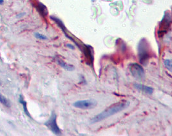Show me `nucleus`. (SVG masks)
Wrapping results in <instances>:
<instances>
[{"label": "nucleus", "mask_w": 172, "mask_h": 136, "mask_svg": "<svg viewBox=\"0 0 172 136\" xmlns=\"http://www.w3.org/2000/svg\"><path fill=\"white\" fill-rule=\"evenodd\" d=\"M129 106H130V102L127 101H122L116 104H114V105L108 107V109L105 110L104 111H103L100 114L94 116L93 118H92L90 123L91 124H95L98 123V122L102 121L105 120V119L110 117V116H112L117 114V113L122 112V110L127 109Z\"/></svg>", "instance_id": "1"}, {"label": "nucleus", "mask_w": 172, "mask_h": 136, "mask_svg": "<svg viewBox=\"0 0 172 136\" xmlns=\"http://www.w3.org/2000/svg\"><path fill=\"white\" fill-rule=\"evenodd\" d=\"M3 0H0V5H1V4H3Z\"/></svg>", "instance_id": "13"}, {"label": "nucleus", "mask_w": 172, "mask_h": 136, "mask_svg": "<svg viewBox=\"0 0 172 136\" xmlns=\"http://www.w3.org/2000/svg\"><path fill=\"white\" fill-rule=\"evenodd\" d=\"M129 70L134 78L142 79L144 77V70L138 63H131L129 65Z\"/></svg>", "instance_id": "5"}, {"label": "nucleus", "mask_w": 172, "mask_h": 136, "mask_svg": "<svg viewBox=\"0 0 172 136\" xmlns=\"http://www.w3.org/2000/svg\"><path fill=\"white\" fill-rule=\"evenodd\" d=\"M68 47H70L72 48V49H74V48L73 47H72V45H68Z\"/></svg>", "instance_id": "14"}, {"label": "nucleus", "mask_w": 172, "mask_h": 136, "mask_svg": "<svg viewBox=\"0 0 172 136\" xmlns=\"http://www.w3.org/2000/svg\"><path fill=\"white\" fill-rule=\"evenodd\" d=\"M134 87L136 88V89H137L139 91H141L144 93H148V94H151L153 92V89L152 88H151L150 87H147L145 85H143V84H140L138 83H135L134 84Z\"/></svg>", "instance_id": "6"}, {"label": "nucleus", "mask_w": 172, "mask_h": 136, "mask_svg": "<svg viewBox=\"0 0 172 136\" xmlns=\"http://www.w3.org/2000/svg\"><path fill=\"white\" fill-rule=\"evenodd\" d=\"M19 101H20V103H21L23 104V109H24V111L25 112V114H27V115H28V116H30L29 113H28V110L27 109V103H26V102L23 100L22 98H20Z\"/></svg>", "instance_id": "11"}, {"label": "nucleus", "mask_w": 172, "mask_h": 136, "mask_svg": "<svg viewBox=\"0 0 172 136\" xmlns=\"http://www.w3.org/2000/svg\"><path fill=\"white\" fill-rule=\"evenodd\" d=\"M35 36H36V38H38L39 39H43V40H45V39H47V37L44 35L41 34H39V33H36Z\"/></svg>", "instance_id": "12"}, {"label": "nucleus", "mask_w": 172, "mask_h": 136, "mask_svg": "<svg viewBox=\"0 0 172 136\" xmlns=\"http://www.w3.org/2000/svg\"><path fill=\"white\" fill-rule=\"evenodd\" d=\"M0 103H1L3 104H4L5 106L7 107L10 106V103L8 101L7 99L5 97L4 95H3L1 93H0Z\"/></svg>", "instance_id": "8"}, {"label": "nucleus", "mask_w": 172, "mask_h": 136, "mask_svg": "<svg viewBox=\"0 0 172 136\" xmlns=\"http://www.w3.org/2000/svg\"><path fill=\"white\" fill-rule=\"evenodd\" d=\"M57 115L54 112H52V114L50 117L49 120H48V121L46 122L45 123V125L47 126V128L51 130L54 134L59 135H61V132L60 130L59 126H57Z\"/></svg>", "instance_id": "3"}, {"label": "nucleus", "mask_w": 172, "mask_h": 136, "mask_svg": "<svg viewBox=\"0 0 172 136\" xmlns=\"http://www.w3.org/2000/svg\"><path fill=\"white\" fill-rule=\"evenodd\" d=\"M39 9L43 15L46 16L47 14V8L45 7V5H43L41 3H40L39 5Z\"/></svg>", "instance_id": "10"}, {"label": "nucleus", "mask_w": 172, "mask_h": 136, "mask_svg": "<svg viewBox=\"0 0 172 136\" xmlns=\"http://www.w3.org/2000/svg\"><path fill=\"white\" fill-rule=\"evenodd\" d=\"M139 58L140 63L143 65H146L150 58V50L146 41L142 39L140 41L139 45Z\"/></svg>", "instance_id": "2"}, {"label": "nucleus", "mask_w": 172, "mask_h": 136, "mask_svg": "<svg viewBox=\"0 0 172 136\" xmlns=\"http://www.w3.org/2000/svg\"><path fill=\"white\" fill-rule=\"evenodd\" d=\"M56 61H57V63L60 65V66H61L62 68H63V69H65L66 70H68V71L71 72V71H73V70H74V67L73 66V65H68L67 63H66L63 60L59 59V58H56Z\"/></svg>", "instance_id": "7"}, {"label": "nucleus", "mask_w": 172, "mask_h": 136, "mask_svg": "<svg viewBox=\"0 0 172 136\" xmlns=\"http://www.w3.org/2000/svg\"><path fill=\"white\" fill-rule=\"evenodd\" d=\"M164 64L166 69L171 72L172 71V65L171 59H166L164 61Z\"/></svg>", "instance_id": "9"}, {"label": "nucleus", "mask_w": 172, "mask_h": 136, "mask_svg": "<svg viewBox=\"0 0 172 136\" xmlns=\"http://www.w3.org/2000/svg\"><path fill=\"white\" fill-rule=\"evenodd\" d=\"M97 104V102L96 100H92V99H90V100L77 101L73 104V106L77 108V109H94V107L96 106Z\"/></svg>", "instance_id": "4"}]
</instances>
